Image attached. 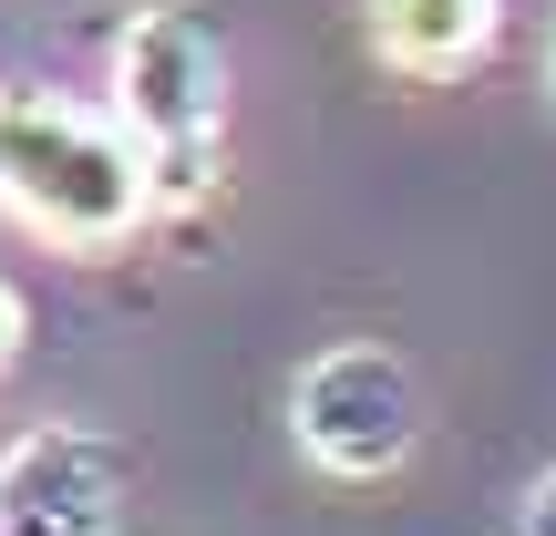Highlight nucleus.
Segmentation results:
<instances>
[{
    "mask_svg": "<svg viewBox=\"0 0 556 536\" xmlns=\"http://www.w3.org/2000/svg\"><path fill=\"white\" fill-rule=\"evenodd\" d=\"M516 536H556V475H536V496H526V516H516Z\"/></svg>",
    "mask_w": 556,
    "mask_h": 536,
    "instance_id": "nucleus-6",
    "label": "nucleus"
},
{
    "mask_svg": "<svg viewBox=\"0 0 556 536\" xmlns=\"http://www.w3.org/2000/svg\"><path fill=\"white\" fill-rule=\"evenodd\" d=\"M546 94H556V21H546Z\"/></svg>",
    "mask_w": 556,
    "mask_h": 536,
    "instance_id": "nucleus-8",
    "label": "nucleus"
},
{
    "mask_svg": "<svg viewBox=\"0 0 556 536\" xmlns=\"http://www.w3.org/2000/svg\"><path fill=\"white\" fill-rule=\"evenodd\" d=\"M124 454L93 423H31L0 444V536H114Z\"/></svg>",
    "mask_w": 556,
    "mask_h": 536,
    "instance_id": "nucleus-4",
    "label": "nucleus"
},
{
    "mask_svg": "<svg viewBox=\"0 0 556 536\" xmlns=\"http://www.w3.org/2000/svg\"><path fill=\"white\" fill-rule=\"evenodd\" d=\"M484 41H495V0H371V52L392 73L454 83L484 62Z\"/></svg>",
    "mask_w": 556,
    "mask_h": 536,
    "instance_id": "nucleus-5",
    "label": "nucleus"
},
{
    "mask_svg": "<svg viewBox=\"0 0 556 536\" xmlns=\"http://www.w3.org/2000/svg\"><path fill=\"white\" fill-rule=\"evenodd\" d=\"M11 351H21V289H0V372H11Z\"/></svg>",
    "mask_w": 556,
    "mask_h": 536,
    "instance_id": "nucleus-7",
    "label": "nucleus"
},
{
    "mask_svg": "<svg viewBox=\"0 0 556 536\" xmlns=\"http://www.w3.org/2000/svg\"><path fill=\"white\" fill-rule=\"evenodd\" d=\"M0 207L52 248H124L155 217L144 165L114 135V114H83L62 94H31V83L0 94Z\"/></svg>",
    "mask_w": 556,
    "mask_h": 536,
    "instance_id": "nucleus-2",
    "label": "nucleus"
},
{
    "mask_svg": "<svg viewBox=\"0 0 556 536\" xmlns=\"http://www.w3.org/2000/svg\"><path fill=\"white\" fill-rule=\"evenodd\" d=\"M114 135L135 145L155 217L217 197V155H227V52L206 32V11L186 0H144L114 32Z\"/></svg>",
    "mask_w": 556,
    "mask_h": 536,
    "instance_id": "nucleus-1",
    "label": "nucleus"
},
{
    "mask_svg": "<svg viewBox=\"0 0 556 536\" xmlns=\"http://www.w3.org/2000/svg\"><path fill=\"white\" fill-rule=\"evenodd\" d=\"M289 434L319 475L340 485H371V475H402L422 444V382L402 372L381 340H330V351L299 361L289 382Z\"/></svg>",
    "mask_w": 556,
    "mask_h": 536,
    "instance_id": "nucleus-3",
    "label": "nucleus"
}]
</instances>
